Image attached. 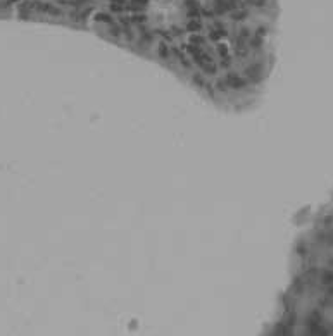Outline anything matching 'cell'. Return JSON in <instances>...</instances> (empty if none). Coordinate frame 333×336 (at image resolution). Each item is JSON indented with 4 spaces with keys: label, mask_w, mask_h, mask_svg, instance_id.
Instances as JSON below:
<instances>
[{
    "label": "cell",
    "mask_w": 333,
    "mask_h": 336,
    "mask_svg": "<svg viewBox=\"0 0 333 336\" xmlns=\"http://www.w3.org/2000/svg\"><path fill=\"white\" fill-rule=\"evenodd\" d=\"M321 285H324L326 288L333 285V269H324L321 272Z\"/></svg>",
    "instance_id": "6da1fadb"
}]
</instances>
